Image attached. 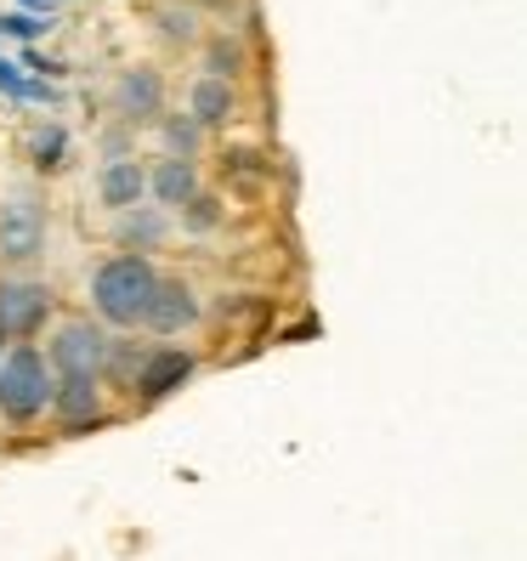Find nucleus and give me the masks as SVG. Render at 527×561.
<instances>
[{"label":"nucleus","instance_id":"nucleus-14","mask_svg":"<svg viewBox=\"0 0 527 561\" xmlns=\"http://www.w3.org/2000/svg\"><path fill=\"white\" fill-rule=\"evenodd\" d=\"M153 28H159V41H171V46H199L205 41L199 0H164V7H153Z\"/></svg>","mask_w":527,"mask_h":561},{"label":"nucleus","instance_id":"nucleus-2","mask_svg":"<svg viewBox=\"0 0 527 561\" xmlns=\"http://www.w3.org/2000/svg\"><path fill=\"white\" fill-rule=\"evenodd\" d=\"M51 386H57V375H51V363H46V352L35 341H18V346L0 352V420L7 425L46 420Z\"/></svg>","mask_w":527,"mask_h":561},{"label":"nucleus","instance_id":"nucleus-10","mask_svg":"<svg viewBox=\"0 0 527 561\" xmlns=\"http://www.w3.org/2000/svg\"><path fill=\"white\" fill-rule=\"evenodd\" d=\"M96 199H103L114 216L148 205V164L137 153H130V159H108L103 171H96Z\"/></svg>","mask_w":527,"mask_h":561},{"label":"nucleus","instance_id":"nucleus-3","mask_svg":"<svg viewBox=\"0 0 527 561\" xmlns=\"http://www.w3.org/2000/svg\"><path fill=\"white\" fill-rule=\"evenodd\" d=\"M46 233H51V205L35 182L7 187L0 193V267H35L46 255Z\"/></svg>","mask_w":527,"mask_h":561},{"label":"nucleus","instance_id":"nucleus-13","mask_svg":"<svg viewBox=\"0 0 527 561\" xmlns=\"http://www.w3.org/2000/svg\"><path fill=\"white\" fill-rule=\"evenodd\" d=\"M119 250L125 255H148L159 250L164 239H171V210H159V205H137V210H119Z\"/></svg>","mask_w":527,"mask_h":561},{"label":"nucleus","instance_id":"nucleus-8","mask_svg":"<svg viewBox=\"0 0 527 561\" xmlns=\"http://www.w3.org/2000/svg\"><path fill=\"white\" fill-rule=\"evenodd\" d=\"M193 375H199V357H193L187 346H142L137 357V375H130V398L137 403H164L171 391H182Z\"/></svg>","mask_w":527,"mask_h":561},{"label":"nucleus","instance_id":"nucleus-12","mask_svg":"<svg viewBox=\"0 0 527 561\" xmlns=\"http://www.w3.org/2000/svg\"><path fill=\"white\" fill-rule=\"evenodd\" d=\"M199 187H205V176H199V164H193V159H159V164H148V199L159 210H182Z\"/></svg>","mask_w":527,"mask_h":561},{"label":"nucleus","instance_id":"nucleus-15","mask_svg":"<svg viewBox=\"0 0 527 561\" xmlns=\"http://www.w3.org/2000/svg\"><path fill=\"white\" fill-rule=\"evenodd\" d=\"M28 164L46 176H57L62 164H69V130H62L57 119H41L35 130H28Z\"/></svg>","mask_w":527,"mask_h":561},{"label":"nucleus","instance_id":"nucleus-4","mask_svg":"<svg viewBox=\"0 0 527 561\" xmlns=\"http://www.w3.org/2000/svg\"><path fill=\"white\" fill-rule=\"evenodd\" d=\"M51 312H57V289H51L46 278L0 273V346L35 341Z\"/></svg>","mask_w":527,"mask_h":561},{"label":"nucleus","instance_id":"nucleus-5","mask_svg":"<svg viewBox=\"0 0 527 561\" xmlns=\"http://www.w3.org/2000/svg\"><path fill=\"white\" fill-rule=\"evenodd\" d=\"M108 346H114V329H103L96 318H62L51 329V341H46V363H51V375H91V380H103Z\"/></svg>","mask_w":527,"mask_h":561},{"label":"nucleus","instance_id":"nucleus-18","mask_svg":"<svg viewBox=\"0 0 527 561\" xmlns=\"http://www.w3.org/2000/svg\"><path fill=\"white\" fill-rule=\"evenodd\" d=\"M176 216H182V233L205 239V233H216V227H221V216H227V210H221L216 193H205V187H199V193H193V199L176 210Z\"/></svg>","mask_w":527,"mask_h":561},{"label":"nucleus","instance_id":"nucleus-20","mask_svg":"<svg viewBox=\"0 0 527 561\" xmlns=\"http://www.w3.org/2000/svg\"><path fill=\"white\" fill-rule=\"evenodd\" d=\"M103 153H108V159H130V137H125V130H108V137H103Z\"/></svg>","mask_w":527,"mask_h":561},{"label":"nucleus","instance_id":"nucleus-7","mask_svg":"<svg viewBox=\"0 0 527 561\" xmlns=\"http://www.w3.org/2000/svg\"><path fill=\"white\" fill-rule=\"evenodd\" d=\"M199 318H205V295L193 289V278L159 273V284L148 295V312H142L148 335H187V329H199Z\"/></svg>","mask_w":527,"mask_h":561},{"label":"nucleus","instance_id":"nucleus-1","mask_svg":"<svg viewBox=\"0 0 527 561\" xmlns=\"http://www.w3.org/2000/svg\"><path fill=\"white\" fill-rule=\"evenodd\" d=\"M159 284L153 255H108L91 267V318L103 329H142L148 295Z\"/></svg>","mask_w":527,"mask_h":561},{"label":"nucleus","instance_id":"nucleus-17","mask_svg":"<svg viewBox=\"0 0 527 561\" xmlns=\"http://www.w3.org/2000/svg\"><path fill=\"white\" fill-rule=\"evenodd\" d=\"M159 142H164V159H193V164H199L205 130L193 125L187 114H159Z\"/></svg>","mask_w":527,"mask_h":561},{"label":"nucleus","instance_id":"nucleus-19","mask_svg":"<svg viewBox=\"0 0 527 561\" xmlns=\"http://www.w3.org/2000/svg\"><path fill=\"white\" fill-rule=\"evenodd\" d=\"M0 28H7V35H41V18H28V12H7V18H0Z\"/></svg>","mask_w":527,"mask_h":561},{"label":"nucleus","instance_id":"nucleus-16","mask_svg":"<svg viewBox=\"0 0 527 561\" xmlns=\"http://www.w3.org/2000/svg\"><path fill=\"white\" fill-rule=\"evenodd\" d=\"M244 69H250L244 35H210V41H205V75H210V80H227V85H233Z\"/></svg>","mask_w":527,"mask_h":561},{"label":"nucleus","instance_id":"nucleus-9","mask_svg":"<svg viewBox=\"0 0 527 561\" xmlns=\"http://www.w3.org/2000/svg\"><path fill=\"white\" fill-rule=\"evenodd\" d=\"M114 114L130 130L164 114V75L153 69V62H130V69H119V80H114Z\"/></svg>","mask_w":527,"mask_h":561},{"label":"nucleus","instance_id":"nucleus-6","mask_svg":"<svg viewBox=\"0 0 527 561\" xmlns=\"http://www.w3.org/2000/svg\"><path fill=\"white\" fill-rule=\"evenodd\" d=\"M51 425L62 437H85L96 425H108V398H103V380L91 375H57L51 386Z\"/></svg>","mask_w":527,"mask_h":561},{"label":"nucleus","instance_id":"nucleus-11","mask_svg":"<svg viewBox=\"0 0 527 561\" xmlns=\"http://www.w3.org/2000/svg\"><path fill=\"white\" fill-rule=\"evenodd\" d=\"M187 119L199 125V130H221V125H233V119H239V85L199 75V80L187 85Z\"/></svg>","mask_w":527,"mask_h":561}]
</instances>
